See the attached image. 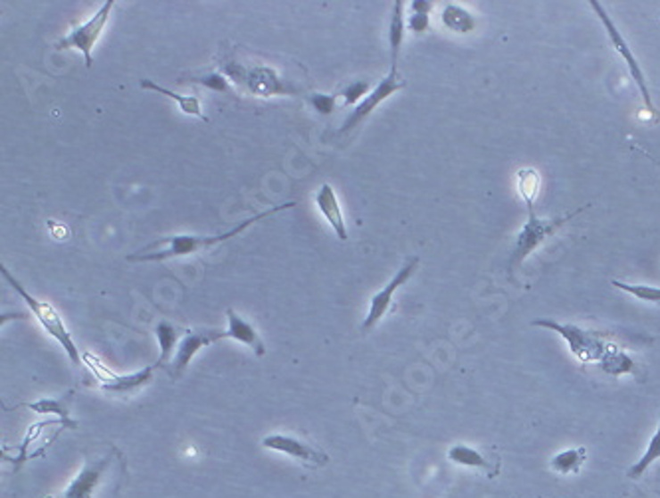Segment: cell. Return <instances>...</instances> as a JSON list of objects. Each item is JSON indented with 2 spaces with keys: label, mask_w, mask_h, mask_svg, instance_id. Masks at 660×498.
<instances>
[{
  "label": "cell",
  "mask_w": 660,
  "mask_h": 498,
  "mask_svg": "<svg viewBox=\"0 0 660 498\" xmlns=\"http://www.w3.org/2000/svg\"><path fill=\"white\" fill-rule=\"evenodd\" d=\"M115 6V0H105L103 6L97 11L92 19H89L87 22L84 24H78L71 29L66 37H62L56 44H54V48H56L58 52H64V50H78L79 54L84 56V64L86 68H92V54H94V46L95 42L100 40V37L105 30L107 26V21H110V14L113 11Z\"/></svg>",
  "instance_id": "52a82bcc"
},
{
  "label": "cell",
  "mask_w": 660,
  "mask_h": 498,
  "mask_svg": "<svg viewBox=\"0 0 660 498\" xmlns=\"http://www.w3.org/2000/svg\"><path fill=\"white\" fill-rule=\"evenodd\" d=\"M262 447L268 451H276V452H282V455L296 459L306 469H324L329 462L327 452L318 449L316 444H311L300 437H293V435H285V433L266 435V437L262 439Z\"/></svg>",
  "instance_id": "7c38bea8"
},
{
  "label": "cell",
  "mask_w": 660,
  "mask_h": 498,
  "mask_svg": "<svg viewBox=\"0 0 660 498\" xmlns=\"http://www.w3.org/2000/svg\"><path fill=\"white\" fill-rule=\"evenodd\" d=\"M405 4L403 0H397L392 6L391 22H389V50H391V68H399V54L405 42Z\"/></svg>",
  "instance_id": "d6986e66"
},
{
  "label": "cell",
  "mask_w": 660,
  "mask_h": 498,
  "mask_svg": "<svg viewBox=\"0 0 660 498\" xmlns=\"http://www.w3.org/2000/svg\"><path fill=\"white\" fill-rule=\"evenodd\" d=\"M371 84L369 82H351L347 84L343 90H342V97H343V104L345 105H357L361 104L365 97H367L371 94Z\"/></svg>",
  "instance_id": "4316f807"
},
{
  "label": "cell",
  "mask_w": 660,
  "mask_h": 498,
  "mask_svg": "<svg viewBox=\"0 0 660 498\" xmlns=\"http://www.w3.org/2000/svg\"><path fill=\"white\" fill-rule=\"evenodd\" d=\"M227 318H228V328L225 330L227 340L244 344L258 355V358H262V355L266 353V345L262 342V336L258 334V330L254 328V324H250L248 320L238 316L232 308L227 310Z\"/></svg>",
  "instance_id": "2e32d148"
},
{
  "label": "cell",
  "mask_w": 660,
  "mask_h": 498,
  "mask_svg": "<svg viewBox=\"0 0 660 498\" xmlns=\"http://www.w3.org/2000/svg\"><path fill=\"white\" fill-rule=\"evenodd\" d=\"M611 284L615 288H619L623 292H627V295L635 296L637 300L660 306V288L656 286H648V284H629V282H621V280H613Z\"/></svg>",
  "instance_id": "d4e9b609"
},
{
  "label": "cell",
  "mask_w": 660,
  "mask_h": 498,
  "mask_svg": "<svg viewBox=\"0 0 660 498\" xmlns=\"http://www.w3.org/2000/svg\"><path fill=\"white\" fill-rule=\"evenodd\" d=\"M431 11H433V3H428V0H415V3L410 4V12L428 14Z\"/></svg>",
  "instance_id": "f546056e"
},
{
  "label": "cell",
  "mask_w": 660,
  "mask_h": 498,
  "mask_svg": "<svg viewBox=\"0 0 660 498\" xmlns=\"http://www.w3.org/2000/svg\"><path fill=\"white\" fill-rule=\"evenodd\" d=\"M316 207L319 209L321 217H324L329 222V227H332V230H334L335 237L339 240H347V238H350V233H347V225H345L342 207H339L337 195L334 191V187L329 185V183H324L318 189V193H316Z\"/></svg>",
  "instance_id": "9a60e30c"
},
{
  "label": "cell",
  "mask_w": 660,
  "mask_h": 498,
  "mask_svg": "<svg viewBox=\"0 0 660 498\" xmlns=\"http://www.w3.org/2000/svg\"><path fill=\"white\" fill-rule=\"evenodd\" d=\"M403 87H407V79L399 74V68H391L389 74L379 79L377 86L371 90V94L365 97L361 104H357L355 110L347 115V120L343 121L342 131L339 133L345 136V133H350L351 129H357V126H359L363 120H367L383 102L389 100V97L395 92L403 90Z\"/></svg>",
  "instance_id": "8fae6325"
},
{
  "label": "cell",
  "mask_w": 660,
  "mask_h": 498,
  "mask_svg": "<svg viewBox=\"0 0 660 498\" xmlns=\"http://www.w3.org/2000/svg\"><path fill=\"white\" fill-rule=\"evenodd\" d=\"M220 340H227V334L222 330H204V328H201V330H186L185 336L181 337V342H178L173 361L169 363V373H171V378L173 379L181 378L185 369L189 368V363L194 360L196 353L202 348H207V345H212Z\"/></svg>",
  "instance_id": "4fadbf2b"
},
{
  "label": "cell",
  "mask_w": 660,
  "mask_h": 498,
  "mask_svg": "<svg viewBox=\"0 0 660 498\" xmlns=\"http://www.w3.org/2000/svg\"><path fill=\"white\" fill-rule=\"evenodd\" d=\"M82 361L86 363L87 369L94 373L95 379L100 381L102 389L105 391V394L120 395V397H128V395L137 394L139 389H143L147 384H151V379H153V373L157 369V366L153 363V366L143 368L141 371L128 373V376H120V373L107 369L103 363L95 358V355L87 353V352L82 353Z\"/></svg>",
  "instance_id": "9c48e42d"
},
{
  "label": "cell",
  "mask_w": 660,
  "mask_h": 498,
  "mask_svg": "<svg viewBox=\"0 0 660 498\" xmlns=\"http://www.w3.org/2000/svg\"><path fill=\"white\" fill-rule=\"evenodd\" d=\"M293 207H296V201L278 204V207H272L268 211L258 212V215L250 217L246 220H240L238 225H235L230 230H227V233H220V235H207V237L204 235H175V237L159 238L157 243L147 246L145 251H141L137 254H129L128 261L129 262H165L171 259H181V256H191L196 253H202V251H207V248L225 243V240H232L235 237L243 235L246 228L256 225V222L272 217L276 215V212L293 209Z\"/></svg>",
  "instance_id": "7a4b0ae2"
},
{
  "label": "cell",
  "mask_w": 660,
  "mask_h": 498,
  "mask_svg": "<svg viewBox=\"0 0 660 498\" xmlns=\"http://www.w3.org/2000/svg\"><path fill=\"white\" fill-rule=\"evenodd\" d=\"M0 272H3V278L16 290V295L24 300V304L29 306L32 316L38 320L40 326L48 332V336L54 337V340L62 345V350L66 352L70 361L74 363V366H82V353H79L74 337H71V332L66 328L64 320H62V316L58 314V310L52 304H48V302L34 298L30 292L12 277V272H8L4 264H0Z\"/></svg>",
  "instance_id": "3957f363"
},
{
  "label": "cell",
  "mask_w": 660,
  "mask_h": 498,
  "mask_svg": "<svg viewBox=\"0 0 660 498\" xmlns=\"http://www.w3.org/2000/svg\"><path fill=\"white\" fill-rule=\"evenodd\" d=\"M442 24L449 29L450 32H457V34H466V32H472L474 30V19H472V14L468 11H464L462 6H457V4H446L442 8Z\"/></svg>",
  "instance_id": "603a6c76"
},
{
  "label": "cell",
  "mask_w": 660,
  "mask_h": 498,
  "mask_svg": "<svg viewBox=\"0 0 660 498\" xmlns=\"http://www.w3.org/2000/svg\"><path fill=\"white\" fill-rule=\"evenodd\" d=\"M139 86L143 87V90L157 92V94H161V95L171 97V100H173V102L178 105V108H181L185 113L193 115V118H201V120H204L202 108H201V102H199V97H196V95H181V94H177V92H173V90H167V87L159 86V84H155V82H151V79H141Z\"/></svg>",
  "instance_id": "ffe728a7"
},
{
  "label": "cell",
  "mask_w": 660,
  "mask_h": 498,
  "mask_svg": "<svg viewBox=\"0 0 660 498\" xmlns=\"http://www.w3.org/2000/svg\"><path fill=\"white\" fill-rule=\"evenodd\" d=\"M407 29L413 34H423L428 30V14L421 12H410L407 21Z\"/></svg>",
  "instance_id": "f1b7e54d"
},
{
  "label": "cell",
  "mask_w": 660,
  "mask_h": 498,
  "mask_svg": "<svg viewBox=\"0 0 660 498\" xmlns=\"http://www.w3.org/2000/svg\"><path fill=\"white\" fill-rule=\"evenodd\" d=\"M189 82L209 87V90H212V92H230L232 90L228 78L222 72H209V74L194 76V78L189 79Z\"/></svg>",
  "instance_id": "484cf974"
},
{
  "label": "cell",
  "mask_w": 660,
  "mask_h": 498,
  "mask_svg": "<svg viewBox=\"0 0 660 498\" xmlns=\"http://www.w3.org/2000/svg\"><path fill=\"white\" fill-rule=\"evenodd\" d=\"M516 187L520 197L524 199L525 204H535V199H538L540 187H541V177L535 169H520L516 175Z\"/></svg>",
  "instance_id": "cb8c5ba5"
},
{
  "label": "cell",
  "mask_w": 660,
  "mask_h": 498,
  "mask_svg": "<svg viewBox=\"0 0 660 498\" xmlns=\"http://www.w3.org/2000/svg\"><path fill=\"white\" fill-rule=\"evenodd\" d=\"M418 266H421V259H418V256H410V259L405 261L403 266H400V269L395 272V277L391 278L387 286H383L379 292H375V295L369 300L367 316H365L363 324H361L363 332L373 330V328L377 326L383 318H385V314L391 310L392 296H395V292L399 288H403L405 284L415 277Z\"/></svg>",
  "instance_id": "30bf717a"
},
{
  "label": "cell",
  "mask_w": 660,
  "mask_h": 498,
  "mask_svg": "<svg viewBox=\"0 0 660 498\" xmlns=\"http://www.w3.org/2000/svg\"><path fill=\"white\" fill-rule=\"evenodd\" d=\"M532 326L557 332L567 342L569 352L573 353L575 360L582 363H597V366L613 378L637 371V363L632 361L631 355L621 345L611 342L609 334L585 330V328H579L575 324H561L543 318L533 320Z\"/></svg>",
  "instance_id": "6da1fadb"
},
{
  "label": "cell",
  "mask_w": 660,
  "mask_h": 498,
  "mask_svg": "<svg viewBox=\"0 0 660 498\" xmlns=\"http://www.w3.org/2000/svg\"><path fill=\"white\" fill-rule=\"evenodd\" d=\"M222 72L236 86L254 97H274V95H293L298 87L285 82L270 66H244L236 60L222 62Z\"/></svg>",
  "instance_id": "5b68a950"
},
{
  "label": "cell",
  "mask_w": 660,
  "mask_h": 498,
  "mask_svg": "<svg viewBox=\"0 0 660 498\" xmlns=\"http://www.w3.org/2000/svg\"><path fill=\"white\" fill-rule=\"evenodd\" d=\"M525 207H528V219H525V225L522 227L520 233H517L512 254H510L512 272L520 270V266L532 253L538 251V248L546 243L549 237L556 235L559 228H564L569 220H573L575 217L582 215L589 204L575 209L573 212H567V215L564 217H556V219H541L535 215V204H525Z\"/></svg>",
  "instance_id": "277c9868"
},
{
  "label": "cell",
  "mask_w": 660,
  "mask_h": 498,
  "mask_svg": "<svg viewBox=\"0 0 660 498\" xmlns=\"http://www.w3.org/2000/svg\"><path fill=\"white\" fill-rule=\"evenodd\" d=\"M118 461V452L110 449L105 455H97L87 459L79 473L71 478V483L62 493V498H97L107 485V477L111 473V467Z\"/></svg>",
  "instance_id": "ba28073f"
},
{
  "label": "cell",
  "mask_w": 660,
  "mask_h": 498,
  "mask_svg": "<svg viewBox=\"0 0 660 498\" xmlns=\"http://www.w3.org/2000/svg\"><path fill=\"white\" fill-rule=\"evenodd\" d=\"M589 6H591V11L599 16V21L603 24V29L606 32V38H609L611 42V48L617 52V56L623 60L624 68H627V72L631 76L632 82H635L637 90L640 94V100H642V105L655 115V118H660V112L655 108V102H653V94H650V87H648V82H647V76L645 72H642V66L639 58L635 56V52L631 50L627 38L623 37L621 30L617 29V24L613 22V19L609 16V12L605 11V6L601 3H597V0H589Z\"/></svg>",
  "instance_id": "8992f818"
},
{
  "label": "cell",
  "mask_w": 660,
  "mask_h": 498,
  "mask_svg": "<svg viewBox=\"0 0 660 498\" xmlns=\"http://www.w3.org/2000/svg\"><path fill=\"white\" fill-rule=\"evenodd\" d=\"M660 459V409H658V427L653 437H650L648 444H647V451L642 452V457L635 462V465H631L627 469V477L631 480H639L642 478V475L647 473L648 467L653 465V462H656Z\"/></svg>",
  "instance_id": "7402d4cb"
},
{
  "label": "cell",
  "mask_w": 660,
  "mask_h": 498,
  "mask_svg": "<svg viewBox=\"0 0 660 498\" xmlns=\"http://www.w3.org/2000/svg\"><path fill=\"white\" fill-rule=\"evenodd\" d=\"M155 336L159 342V360L155 361L157 368H169V363L173 361L175 352L178 348V342H181V334H178L177 328L167 322V320H161L155 326Z\"/></svg>",
  "instance_id": "ac0fdd59"
},
{
  "label": "cell",
  "mask_w": 660,
  "mask_h": 498,
  "mask_svg": "<svg viewBox=\"0 0 660 498\" xmlns=\"http://www.w3.org/2000/svg\"><path fill=\"white\" fill-rule=\"evenodd\" d=\"M308 102L311 104V108H314L321 115H332L337 110V95L335 94L311 92L308 95Z\"/></svg>",
  "instance_id": "83f0119b"
},
{
  "label": "cell",
  "mask_w": 660,
  "mask_h": 498,
  "mask_svg": "<svg viewBox=\"0 0 660 498\" xmlns=\"http://www.w3.org/2000/svg\"><path fill=\"white\" fill-rule=\"evenodd\" d=\"M74 395H76V389H68L62 397L38 399V402L26 403L24 407L30 409V411H34L36 415L46 417V419H60L68 427V429H76L78 423L71 419V415H70V407H71V402H74Z\"/></svg>",
  "instance_id": "e0dca14e"
},
{
  "label": "cell",
  "mask_w": 660,
  "mask_h": 498,
  "mask_svg": "<svg viewBox=\"0 0 660 498\" xmlns=\"http://www.w3.org/2000/svg\"><path fill=\"white\" fill-rule=\"evenodd\" d=\"M585 462H587V449L571 447V449L557 452V455L549 461V467L559 475H577Z\"/></svg>",
  "instance_id": "44dd1931"
},
{
  "label": "cell",
  "mask_w": 660,
  "mask_h": 498,
  "mask_svg": "<svg viewBox=\"0 0 660 498\" xmlns=\"http://www.w3.org/2000/svg\"><path fill=\"white\" fill-rule=\"evenodd\" d=\"M446 457H449V461L458 467L482 470V473H484L488 478L498 477L499 469H502V461H499V457L492 455V452L488 455V452L484 451L470 447V444H462V443L452 444L449 452H446Z\"/></svg>",
  "instance_id": "5bb4252c"
}]
</instances>
